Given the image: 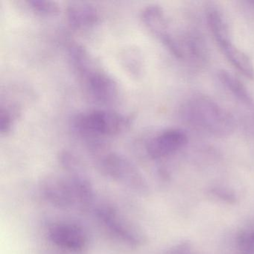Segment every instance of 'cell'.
<instances>
[{
  "label": "cell",
  "mask_w": 254,
  "mask_h": 254,
  "mask_svg": "<svg viewBox=\"0 0 254 254\" xmlns=\"http://www.w3.org/2000/svg\"><path fill=\"white\" fill-rule=\"evenodd\" d=\"M237 241L242 254H254V238L251 234L241 232L238 235Z\"/></svg>",
  "instance_id": "obj_16"
},
{
  "label": "cell",
  "mask_w": 254,
  "mask_h": 254,
  "mask_svg": "<svg viewBox=\"0 0 254 254\" xmlns=\"http://www.w3.org/2000/svg\"><path fill=\"white\" fill-rule=\"evenodd\" d=\"M15 110L11 111L7 107H1L0 110V132L2 134H7L12 127Z\"/></svg>",
  "instance_id": "obj_15"
},
{
  "label": "cell",
  "mask_w": 254,
  "mask_h": 254,
  "mask_svg": "<svg viewBox=\"0 0 254 254\" xmlns=\"http://www.w3.org/2000/svg\"><path fill=\"white\" fill-rule=\"evenodd\" d=\"M163 254H192V251L189 242H182L167 250Z\"/></svg>",
  "instance_id": "obj_17"
},
{
  "label": "cell",
  "mask_w": 254,
  "mask_h": 254,
  "mask_svg": "<svg viewBox=\"0 0 254 254\" xmlns=\"http://www.w3.org/2000/svg\"><path fill=\"white\" fill-rule=\"evenodd\" d=\"M48 238L59 248L79 254L84 252L88 245V236L79 224L60 222L50 226Z\"/></svg>",
  "instance_id": "obj_8"
},
{
  "label": "cell",
  "mask_w": 254,
  "mask_h": 254,
  "mask_svg": "<svg viewBox=\"0 0 254 254\" xmlns=\"http://www.w3.org/2000/svg\"><path fill=\"white\" fill-rule=\"evenodd\" d=\"M131 117L107 110H95L78 114L73 120L75 131L84 137L117 136L131 124Z\"/></svg>",
  "instance_id": "obj_2"
},
{
  "label": "cell",
  "mask_w": 254,
  "mask_h": 254,
  "mask_svg": "<svg viewBox=\"0 0 254 254\" xmlns=\"http://www.w3.org/2000/svg\"><path fill=\"white\" fill-rule=\"evenodd\" d=\"M27 3L37 14L43 16H56L60 11L59 4L47 0H29Z\"/></svg>",
  "instance_id": "obj_13"
},
{
  "label": "cell",
  "mask_w": 254,
  "mask_h": 254,
  "mask_svg": "<svg viewBox=\"0 0 254 254\" xmlns=\"http://www.w3.org/2000/svg\"><path fill=\"white\" fill-rule=\"evenodd\" d=\"M219 79L235 99L249 111V123H254V100L248 89L237 78L227 71L220 72Z\"/></svg>",
  "instance_id": "obj_12"
},
{
  "label": "cell",
  "mask_w": 254,
  "mask_h": 254,
  "mask_svg": "<svg viewBox=\"0 0 254 254\" xmlns=\"http://www.w3.org/2000/svg\"><path fill=\"white\" fill-rule=\"evenodd\" d=\"M66 14L69 25L78 29L92 27L100 18L97 8L86 2H72L66 8Z\"/></svg>",
  "instance_id": "obj_11"
},
{
  "label": "cell",
  "mask_w": 254,
  "mask_h": 254,
  "mask_svg": "<svg viewBox=\"0 0 254 254\" xmlns=\"http://www.w3.org/2000/svg\"><path fill=\"white\" fill-rule=\"evenodd\" d=\"M251 236H252L254 238V233H251Z\"/></svg>",
  "instance_id": "obj_20"
},
{
  "label": "cell",
  "mask_w": 254,
  "mask_h": 254,
  "mask_svg": "<svg viewBox=\"0 0 254 254\" xmlns=\"http://www.w3.org/2000/svg\"><path fill=\"white\" fill-rule=\"evenodd\" d=\"M96 215L105 228L117 239L130 246H139L144 242L143 233L134 224L125 218L115 207L99 206Z\"/></svg>",
  "instance_id": "obj_6"
},
{
  "label": "cell",
  "mask_w": 254,
  "mask_h": 254,
  "mask_svg": "<svg viewBox=\"0 0 254 254\" xmlns=\"http://www.w3.org/2000/svg\"><path fill=\"white\" fill-rule=\"evenodd\" d=\"M215 195L218 196L222 200H227L228 202H234L236 200L234 194L230 192L228 190L222 188H214L211 190Z\"/></svg>",
  "instance_id": "obj_18"
},
{
  "label": "cell",
  "mask_w": 254,
  "mask_h": 254,
  "mask_svg": "<svg viewBox=\"0 0 254 254\" xmlns=\"http://www.w3.org/2000/svg\"><path fill=\"white\" fill-rule=\"evenodd\" d=\"M182 116L191 126L219 137L230 136L236 127L233 116L204 95L190 98L183 106Z\"/></svg>",
  "instance_id": "obj_1"
},
{
  "label": "cell",
  "mask_w": 254,
  "mask_h": 254,
  "mask_svg": "<svg viewBox=\"0 0 254 254\" xmlns=\"http://www.w3.org/2000/svg\"><path fill=\"white\" fill-rule=\"evenodd\" d=\"M250 3L251 4V5H252L253 8H254V1H251V2H250Z\"/></svg>",
  "instance_id": "obj_19"
},
{
  "label": "cell",
  "mask_w": 254,
  "mask_h": 254,
  "mask_svg": "<svg viewBox=\"0 0 254 254\" xmlns=\"http://www.w3.org/2000/svg\"><path fill=\"white\" fill-rule=\"evenodd\" d=\"M81 76L93 99L105 104L112 103L117 100L120 89L117 81L109 74L95 66Z\"/></svg>",
  "instance_id": "obj_9"
},
{
  "label": "cell",
  "mask_w": 254,
  "mask_h": 254,
  "mask_svg": "<svg viewBox=\"0 0 254 254\" xmlns=\"http://www.w3.org/2000/svg\"><path fill=\"white\" fill-rule=\"evenodd\" d=\"M206 16L209 29L227 60L247 78H254V64L249 57L233 44L227 20L221 11L210 6L206 10Z\"/></svg>",
  "instance_id": "obj_3"
},
{
  "label": "cell",
  "mask_w": 254,
  "mask_h": 254,
  "mask_svg": "<svg viewBox=\"0 0 254 254\" xmlns=\"http://www.w3.org/2000/svg\"><path fill=\"white\" fill-rule=\"evenodd\" d=\"M126 67L133 75H139L142 69V62L140 56L136 50H129L125 53L123 57Z\"/></svg>",
  "instance_id": "obj_14"
},
{
  "label": "cell",
  "mask_w": 254,
  "mask_h": 254,
  "mask_svg": "<svg viewBox=\"0 0 254 254\" xmlns=\"http://www.w3.org/2000/svg\"><path fill=\"white\" fill-rule=\"evenodd\" d=\"M43 197L53 206L61 209L81 206L79 195L72 175L67 177L51 175L40 184Z\"/></svg>",
  "instance_id": "obj_5"
},
{
  "label": "cell",
  "mask_w": 254,
  "mask_h": 254,
  "mask_svg": "<svg viewBox=\"0 0 254 254\" xmlns=\"http://www.w3.org/2000/svg\"><path fill=\"white\" fill-rule=\"evenodd\" d=\"M141 17L150 32L157 37L175 57L178 59L184 57L181 41L171 32L169 20L161 7L157 5H148L144 8Z\"/></svg>",
  "instance_id": "obj_7"
},
{
  "label": "cell",
  "mask_w": 254,
  "mask_h": 254,
  "mask_svg": "<svg viewBox=\"0 0 254 254\" xmlns=\"http://www.w3.org/2000/svg\"><path fill=\"white\" fill-rule=\"evenodd\" d=\"M188 142L187 133L181 129L164 130L150 139L146 151L151 158L168 157L184 148Z\"/></svg>",
  "instance_id": "obj_10"
},
{
  "label": "cell",
  "mask_w": 254,
  "mask_h": 254,
  "mask_svg": "<svg viewBox=\"0 0 254 254\" xmlns=\"http://www.w3.org/2000/svg\"><path fill=\"white\" fill-rule=\"evenodd\" d=\"M105 176L120 183L138 194L148 193V186L140 171L128 159L117 153H108L99 161Z\"/></svg>",
  "instance_id": "obj_4"
}]
</instances>
